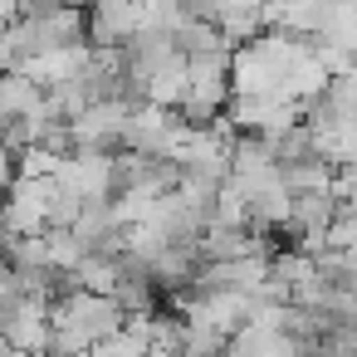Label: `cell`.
<instances>
[{
	"mask_svg": "<svg viewBox=\"0 0 357 357\" xmlns=\"http://www.w3.org/2000/svg\"><path fill=\"white\" fill-rule=\"evenodd\" d=\"M123 328H128V313L108 294L69 289V294L50 298V347H64V352L84 357L98 342H108L113 333H123Z\"/></svg>",
	"mask_w": 357,
	"mask_h": 357,
	"instance_id": "cell-1",
	"label": "cell"
},
{
	"mask_svg": "<svg viewBox=\"0 0 357 357\" xmlns=\"http://www.w3.org/2000/svg\"><path fill=\"white\" fill-rule=\"evenodd\" d=\"M230 103V50H211L186 59V93L176 103L186 128H201L211 118H220Z\"/></svg>",
	"mask_w": 357,
	"mask_h": 357,
	"instance_id": "cell-2",
	"label": "cell"
},
{
	"mask_svg": "<svg viewBox=\"0 0 357 357\" xmlns=\"http://www.w3.org/2000/svg\"><path fill=\"white\" fill-rule=\"evenodd\" d=\"M20 45H25V64L40 54H59L74 45H89V25H84V6H54L45 15H15Z\"/></svg>",
	"mask_w": 357,
	"mask_h": 357,
	"instance_id": "cell-3",
	"label": "cell"
},
{
	"mask_svg": "<svg viewBox=\"0 0 357 357\" xmlns=\"http://www.w3.org/2000/svg\"><path fill=\"white\" fill-rule=\"evenodd\" d=\"M186 137V123L176 108H157V103H132L128 113V128H123V147L118 152H132V157H167L176 152V142Z\"/></svg>",
	"mask_w": 357,
	"mask_h": 357,
	"instance_id": "cell-4",
	"label": "cell"
},
{
	"mask_svg": "<svg viewBox=\"0 0 357 357\" xmlns=\"http://www.w3.org/2000/svg\"><path fill=\"white\" fill-rule=\"evenodd\" d=\"M128 113H132L128 98H98V103H89L79 118H69V142H74V152H118V147H123Z\"/></svg>",
	"mask_w": 357,
	"mask_h": 357,
	"instance_id": "cell-5",
	"label": "cell"
},
{
	"mask_svg": "<svg viewBox=\"0 0 357 357\" xmlns=\"http://www.w3.org/2000/svg\"><path fill=\"white\" fill-rule=\"evenodd\" d=\"M84 25H89L93 50H123L142 25V6L137 0H89Z\"/></svg>",
	"mask_w": 357,
	"mask_h": 357,
	"instance_id": "cell-6",
	"label": "cell"
},
{
	"mask_svg": "<svg viewBox=\"0 0 357 357\" xmlns=\"http://www.w3.org/2000/svg\"><path fill=\"white\" fill-rule=\"evenodd\" d=\"M40 98H45V89L35 79H25L20 69H0V128H10L25 113H35Z\"/></svg>",
	"mask_w": 357,
	"mask_h": 357,
	"instance_id": "cell-7",
	"label": "cell"
},
{
	"mask_svg": "<svg viewBox=\"0 0 357 357\" xmlns=\"http://www.w3.org/2000/svg\"><path fill=\"white\" fill-rule=\"evenodd\" d=\"M10 181H15V157H10L6 142H0V191H10Z\"/></svg>",
	"mask_w": 357,
	"mask_h": 357,
	"instance_id": "cell-8",
	"label": "cell"
},
{
	"mask_svg": "<svg viewBox=\"0 0 357 357\" xmlns=\"http://www.w3.org/2000/svg\"><path fill=\"white\" fill-rule=\"evenodd\" d=\"M342 79H347V84H352V89H357V59H352V64H347V69H342Z\"/></svg>",
	"mask_w": 357,
	"mask_h": 357,
	"instance_id": "cell-9",
	"label": "cell"
}]
</instances>
